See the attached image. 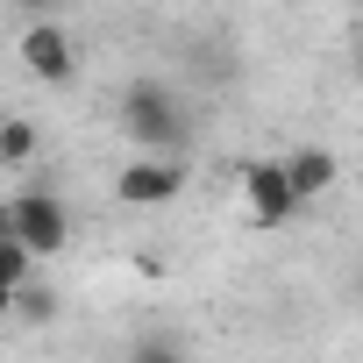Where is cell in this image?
Here are the masks:
<instances>
[{"mask_svg": "<svg viewBox=\"0 0 363 363\" xmlns=\"http://www.w3.org/2000/svg\"><path fill=\"white\" fill-rule=\"evenodd\" d=\"M121 135H128L143 157H186V150H193V114H186V100H178L171 86L135 79V86L121 93Z\"/></svg>", "mask_w": 363, "mask_h": 363, "instance_id": "cell-1", "label": "cell"}, {"mask_svg": "<svg viewBox=\"0 0 363 363\" xmlns=\"http://www.w3.org/2000/svg\"><path fill=\"white\" fill-rule=\"evenodd\" d=\"M22 65H29L43 86H72L79 50H72V36H65L57 22H29V36H22Z\"/></svg>", "mask_w": 363, "mask_h": 363, "instance_id": "cell-5", "label": "cell"}, {"mask_svg": "<svg viewBox=\"0 0 363 363\" xmlns=\"http://www.w3.org/2000/svg\"><path fill=\"white\" fill-rule=\"evenodd\" d=\"M36 121H0V164H8V171H22L29 157H36Z\"/></svg>", "mask_w": 363, "mask_h": 363, "instance_id": "cell-9", "label": "cell"}, {"mask_svg": "<svg viewBox=\"0 0 363 363\" xmlns=\"http://www.w3.org/2000/svg\"><path fill=\"white\" fill-rule=\"evenodd\" d=\"M128 363H193V349L178 342L171 328H150V335H135V342H128Z\"/></svg>", "mask_w": 363, "mask_h": 363, "instance_id": "cell-7", "label": "cell"}, {"mask_svg": "<svg viewBox=\"0 0 363 363\" xmlns=\"http://www.w3.org/2000/svg\"><path fill=\"white\" fill-rule=\"evenodd\" d=\"M278 164H285V178H292V193H299V207H306L313 193H328L335 178H342L335 150H320V143H306V150H292V157H278Z\"/></svg>", "mask_w": 363, "mask_h": 363, "instance_id": "cell-6", "label": "cell"}, {"mask_svg": "<svg viewBox=\"0 0 363 363\" xmlns=\"http://www.w3.org/2000/svg\"><path fill=\"white\" fill-rule=\"evenodd\" d=\"M36 278V257H29V242L22 235H0V285H8V292H22Z\"/></svg>", "mask_w": 363, "mask_h": 363, "instance_id": "cell-8", "label": "cell"}, {"mask_svg": "<svg viewBox=\"0 0 363 363\" xmlns=\"http://www.w3.org/2000/svg\"><path fill=\"white\" fill-rule=\"evenodd\" d=\"M8 313H15V292H8V285H0V320H8Z\"/></svg>", "mask_w": 363, "mask_h": 363, "instance_id": "cell-10", "label": "cell"}, {"mask_svg": "<svg viewBox=\"0 0 363 363\" xmlns=\"http://www.w3.org/2000/svg\"><path fill=\"white\" fill-rule=\"evenodd\" d=\"M0 235H15V214H8V207H0Z\"/></svg>", "mask_w": 363, "mask_h": 363, "instance_id": "cell-11", "label": "cell"}, {"mask_svg": "<svg viewBox=\"0 0 363 363\" xmlns=\"http://www.w3.org/2000/svg\"><path fill=\"white\" fill-rule=\"evenodd\" d=\"M186 193V157H128L114 171V200L135 207V214H157Z\"/></svg>", "mask_w": 363, "mask_h": 363, "instance_id": "cell-2", "label": "cell"}, {"mask_svg": "<svg viewBox=\"0 0 363 363\" xmlns=\"http://www.w3.org/2000/svg\"><path fill=\"white\" fill-rule=\"evenodd\" d=\"M356 65H363V43H356Z\"/></svg>", "mask_w": 363, "mask_h": 363, "instance_id": "cell-12", "label": "cell"}, {"mask_svg": "<svg viewBox=\"0 0 363 363\" xmlns=\"http://www.w3.org/2000/svg\"><path fill=\"white\" fill-rule=\"evenodd\" d=\"M242 200H250V221H257V228H285V221L299 214V193H292V178H285L278 157L242 164Z\"/></svg>", "mask_w": 363, "mask_h": 363, "instance_id": "cell-4", "label": "cell"}, {"mask_svg": "<svg viewBox=\"0 0 363 363\" xmlns=\"http://www.w3.org/2000/svg\"><path fill=\"white\" fill-rule=\"evenodd\" d=\"M8 214H15V235L29 242V257L43 264V257H57L65 242H72V207L57 200V193H22V200H8Z\"/></svg>", "mask_w": 363, "mask_h": 363, "instance_id": "cell-3", "label": "cell"}]
</instances>
